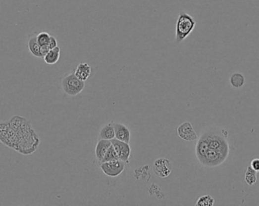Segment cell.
Here are the masks:
<instances>
[{
  "label": "cell",
  "mask_w": 259,
  "mask_h": 206,
  "mask_svg": "<svg viewBox=\"0 0 259 206\" xmlns=\"http://www.w3.org/2000/svg\"><path fill=\"white\" fill-rule=\"evenodd\" d=\"M155 173L161 178L169 177L172 172V164L169 160L165 158H159L155 160L153 164Z\"/></svg>",
  "instance_id": "cell-7"
},
{
  "label": "cell",
  "mask_w": 259,
  "mask_h": 206,
  "mask_svg": "<svg viewBox=\"0 0 259 206\" xmlns=\"http://www.w3.org/2000/svg\"><path fill=\"white\" fill-rule=\"evenodd\" d=\"M60 53H61V49L58 46L50 50L44 57L46 64H49V65H53V64H56L59 61Z\"/></svg>",
  "instance_id": "cell-15"
},
{
  "label": "cell",
  "mask_w": 259,
  "mask_h": 206,
  "mask_svg": "<svg viewBox=\"0 0 259 206\" xmlns=\"http://www.w3.org/2000/svg\"><path fill=\"white\" fill-rule=\"evenodd\" d=\"M118 160V155L116 154L115 150L113 146L111 145L100 163H105V162L113 161V160Z\"/></svg>",
  "instance_id": "cell-20"
},
{
  "label": "cell",
  "mask_w": 259,
  "mask_h": 206,
  "mask_svg": "<svg viewBox=\"0 0 259 206\" xmlns=\"http://www.w3.org/2000/svg\"><path fill=\"white\" fill-rule=\"evenodd\" d=\"M111 141L104 139L99 140L95 148L96 158L98 160L99 163L102 161L105 153L107 152V150L111 147Z\"/></svg>",
  "instance_id": "cell-12"
},
{
  "label": "cell",
  "mask_w": 259,
  "mask_h": 206,
  "mask_svg": "<svg viewBox=\"0 0 259 206\" xmlns=\"http://www.w3.org/2000/svg\"><path fill=\"white\" fill-rule=\"evenodd\" d=\"M0 143L21 155L29 156L38 150L41 140L28 119L15 115L0 120Z\"/></svg>",
  "instance_id": "cell-1"
},
{
  "label": "cell",
  "mask_w": 259,
  "mask_h": 206,
  "mask_svg": "<svg viewBox=\"0 0 259 206\" xmlns=\"http://www.w3.org/2000/svg\"><path fill=\"white\" fill-rule=\"evenodd\" d=\"M177 132L179 137L184 141H196L199 139L198 134L190 122H185L180 124L177 127Z\"/></svg>",
  "instance_id": "cell-8"
},
{
  "label": "cell",
  "mask_w": 259,
  "mask_h": 206,
  "mask_svg": "<svg viewBox=\"0 0 259 206\" xmlns=\"http://www.w3.org/2000/svg\"><path fill=\"white\" fill-rule=\"evenodd\" d=\"M204 136L207 140L210 149L218 150L229 156L230 145L225 139V137L216 133H205Z\"/></svg>",
  "instance_id": "cell-4"
},
{
  "label": "cell",
  "mask_w": 259,
  "mask_h": 206,
  "mask_svg": "<svg viewBox=\"0 0 259 206\" xmlns=\"http://www.w3.org/2000/svg\"><path fill=\"white\" fill-rule=\"evenodd\" d=\"M196 21L187 13L181 12L176 24L175 42L180 44L187 38L195 28Z\"/></svg>",
  "instance_id": "cell-2"
},
{
  "label": "cell",
  "mask_w": 259,
  "mask_h": 206,
  "mask_svg": "<svg viewBox=\"0 0 259 206\" xmlns=\"http://www.w3.org/2000/svg\"><path fill=\"white\" fill-rule=\"evenodd\" d=\"M245 181L249 186H253L257 182V172L251 166L247 167L245 173Z\"/></svg>",
  "instance_id": "cell-17"
},
{
  "label": "cell",
  "mask_w": 259,
  "mask_h": 206,
  "mask_svg": "<svg viewBox=\"0 0 259 206\" xmlns=\"http://www.w3.org/2000/svg\"><path fill=\"white\" fill-rule=\"evenodd\" d=\"M246 80L244 76L240 73H234L230 78V83L235 88H240L245 85Z\"/></svg>",
  "instance_id": "cell-16"
},
{
  "label": "cell",
  "mask_w": 259,
  "mask_h": 206,
  "mask_svg": "<svg viewBox=\"0 0 259 206\" xmlns=\"http://www.w3.org/2000/svg\"><path fill=\"white\" fill-rule=\"evenodd\" d=\"M51 35L47 32H41L37 35V41L41 47H48Z\"/></svg>",
  "instance_id": "cell-19"
},
{
  "label": "cell",
  "mask_w": 259,
  "mask_h": 206,
  "mask_svg": "<svg viewBox=\"0 0 259 206\" xmlns=\"http://www.w3.org/2000/svg\"><path fill=\"white\" fill-rule=\"evenodd\" d=\"M111 145L115 150L116 154L118 155V160L128 163L129 158L131 156V146L129 145V143L124 142V141H119V140H111Z\"/></svg>",
  "instance_id": "cell-9"
},
{
  "label": "cell",
  "mask_w": 259,
  "mask_h": 206,
  "mask_svg": "<svg viewBox=\"0 0 259 206\" xmlns=\"http://www.w3.org/2000/svg\"><path fill=\"white\" fill-rule=\"evenodd\" d=\"M114 133L116 139L130 143L131 141V131L125 125L120 123H114Z\"/></svg>",
  "instance_id": "cell-10"
},
{
  "label": "cell",
  "mask_w": 259,
  "mask_h": 206,
  "mask_svg": "<svg viewBox=\"0 0 259 206\" xmlns=\"http://www.w3.org/2000/svg\"><path fill=\"white\" fill-rule=\"evenodd\" d=\"M227 157L228 156L226 155L224 153L209 148L206 151L204 157L199 162L204 166L213 168V167L219 166L220 165L224 163Z\"/></svg>",
  "instance_id": "cell-5"
},
{
  "label": "cell",
  "mask_w": 259,
  "mask_h": 206,
  "mask_svg": "<svg viewBox=\"0 0 259 206\" xmlns=\"http://www.w3.org/2000/svg\"><path fill=\"white\" fill-rule=\"evenodd\" d=\"M215 203L214 199L209 194L202 196L197 200L196 206H213Z\"/></svg>",
  "instance_id": "cell-18"
},
{
  "label": "cell",
  "mask_w": 259,
  "mask_h": 206,
  "mask_svg": "<svg viewBox=\"0 0 259 206\" xmlns=\"http://www.w3.org/2000/svg\"><path fill=\"white\" fill-rule=\"evenodd\" d=\"M28 46L30 53L32 54L33 56L36 57V58H44L42 51H41V46L39 45L37 41V35H33L30 37L29 40H28Z\"/></svg>",
  "instance_id": "cell-13"
},
{
  "label": "cell",
  "mask_w": 259,
  "mask_h": 206,
  "mask_svg": "<svg viewBox=\"0 0 259 206\" xmlns=\"http://www.w3.org/2000/svg\"><path fill=\"white\" fill-rule=\"evenodd\" d=\"M63 91L68 96H76L82 92L85 88V82L77 78L74 74H68L61 82Z\"/></svg>",
  "instance_id": "cell-3"
},
{
  "label": "cell",
  "mask_w": 259,
  "mask_h": 206,
  "mask_svg": "<svg viewBox=\"0 0 259 206\" xmlns=\"http://www.w3.org/2000/svg\"><path fill=\"white\" fill-rule=\"evenodd\" d=\"M125 163L120 160L113 161L100 163V166L102 171L108 177H118L124 171L125 168Z\"/></svg>",
  "instance_id": "cell-6"
},
{
  "label": "cell",
  "mask_w": 259,
  "mask_h": 206,
  "mask_svg": "<svg viewBox=\"0 0 259 206\" xmlns=\"http://www.w3.org/2000/svg\"><path fill=\"white\" fill-rule=\"evenodd\" d=\"M114 123V122H111V123H108V124L104 125V126L101 128V130H100V134H99L100 139L108 140V141H111V140L115 138Z\"/></svg>",
  "instance_id": "cell-14"
},
{
  "label": "cell",
  "mask_w": 259,
  "mask_h": 206,
  "mask_svg": "<svg viewBox=\"0 0 259 206\" xmlns=\"http://www.w3.org/2000/svg\"><path fill=\"white\" fill-rule=\"evenodd\" d=\"M57 46H58V41H57L56 38L53 37V36H51V37H50V43H49L48 48H50V50H51Z\"/></svg>",
  "instance_id": "cell-21"
},
{
  "label": "cell",
  "mask_w": 259,
  "mask_h": 206,
  "mask_svg": "<svg viewBox=\"0 0 259 206\" xmlns=\"http://www.w3.org/2000/svg\"><path fill=\"white\" fill-rule=\"evenodd\" d=\"M92 72L91 67L87 63H81L76 67L74 71V75L77 78L79 79L81 81H87L90 78Z\"/></svg>",
  "instance_id": "cell-11"
},
{
  "label": "cell",
  "mask_w": 259,
  "mask_h": 206,
  "mask_svg": "<svg viewBox=\"0 0 259 206\" xmlns=\"http://www.w3.org/2000/svg\"><path fill=\"white\" fill-rule=\"evenodd\" d=\"M250 166H251L256 172H259V159L256 158L252 160Z\"/></svg>",
  "instance_id": "cell-22"
}]
</instances>
